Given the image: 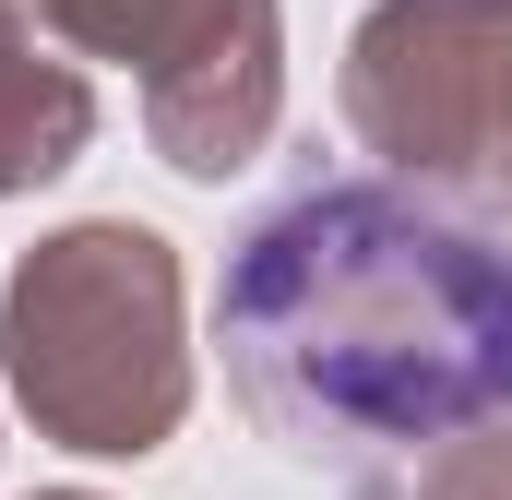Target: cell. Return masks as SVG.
Listing matches in <instances>:
<instances>
[{
  "mask_svg": "<svg viewBox=\"0 0 512 500\" xmlns=\"http://www.w3.org/2000/svg\"><path fill=\"white\" fill-rule=\"evenodd\" d=\"M215 346L298 465L382 477L453 453L512 417V227L382 167L286 179L227 239Z\"/></svg>",
  "mask_w": 512,
  "mask_h": 500,
  "instance_id": "6da1fadb",
  "label": "cell"
}]
</instances>
